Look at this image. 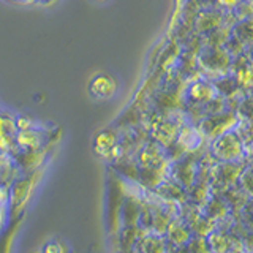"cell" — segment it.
<instances>
[{
	"mask_svg": "<svg viewBox=\"0 0 253 253\" xmlns=\"http://www.w3.org/2000/svg\"><path fill=\"white\" fill-rule=\"evenodd\" d=\"M228 213V208L226 206L215 200V201H211L209 206H208V217L212 218V220H218V218H225Z\"/></svg>",
	"mask_w": 253,
	"mask_h": 253,
	"instance_id": "obj_5",
	"label": "cell"
},
{
	"mask_svg": "<svg viewBox=\"0 0 253 253\" xmlns=\"http://www.w3.org/2000/svg\"><path fill=\"white\" fill-rule=\"evenodd\" d=\"M252 212H253V204H252Z\"/></svg>",
	"mask_w": 253,
	"mask_h": 253,
	"instance_id": "obj_13",
	"label": "cell"
},
{
	"mask_svg": "<svg viewBox=\"0 0 253 253\" xmlns=\"http://www.w3.org/2000/svg\"><path fill=\"white\" fill-rule=\"evenodd\" d=\"M188 253H211L208 241L201 236H198L196 239H190L188 241Z\"/></svg>",
	"mask_w": 253,
	"mask_h": 253,
	"instance_id": "obj_7",
	"label": "cell"
},
{
	"mask_svg": "<svg viewBox=\"0 0 253 253\" xmlns=\"http://www.w3.org/2000/svg\"><path fill=\"white\" fill-rule=\"evenodd\" d=\"M168 237L172 244L184 245L190 241V233L182 223H176V221H174V223L168 226Z\"/></svg>",
	"mask_w": 253,
	"mask_h": 253,
	"instance_id": "obj_4",
	"label": "cell"
},
{
	"mask_svg": "<svg viewBox=\"0 0 253 253\" xmlns=\"http://www.w3.org/2000/svg\"><path fill=\"white\" fill-rule=\"evenodd\" d=\"M208 244H209L211 252L213 253H228L229 249H231V241H229V237L221 231H212L208 236Z\"/></svg>",
	"mask_w": 253,
	"mask_h": 253,
	"instance_id": "obj_3",
	"label": "cell"
},
{
	"mask_svg": "<svg viewBox=\"0 0 253 253\" xmlns=\"http://www.w3.org/2000/svg\"><path fill=\"white\" fill-rule=\"evenodd\" d=\"M43 253H65V249H63V245L60 242L55 241V242L47 244Z\"/></svg>",
	"mask_w": 253,
	"mask_h": 253,
	"instance_id": "obj_9",
	"label": "cell"
},
{
	"mask_svg": "<svg viewBox=\"0 0 253 253\" xmlns=\"http://www.w3.org/2000/svg\"><path fill=\"white\" fill-rule=\"evenodd\" d=\"M242 0H218V5L223 8H229V10H234V8L239 5Z\"/></svg>",
	"mask_w": 253,
	"mask_h": 253,
	"instance_id": "obj_10",
	"label": "cell"
},
{
	"mask_svg": "<svg viewBox=\"0 0 253 253\" xmlns=\"http://www.w3.org/2000/svg\"><path fill=\"white\" fill-rule=\"evenodd\" d=\"M239 182L245 193L253 195V168H247L244 172H241Z\"/></svg>",
	"mask_w": 253,
	"mask_h": 253,
	"instance_id": "obj_8",
	"label": "cell"
},
{
	"mask_svg": "<svg viewBox=\"0 0 253 253\" xmlns=\"http://www.w3.org/2000/svg\"><path fill=\"white\" fill-rule=\"evenodd\" d=\"M141 249H142V253H165V244L162 239L150 237V239L142 241Z\"/></svg>",
	"mask_w": 253,
	"mask_h": 253,
	"instance_id": "obj_6",
	"label": "cell"
},
{
	"mask_svg": "<svg viewBox=\"0 0 253 253\" xmlns=\"http://www.w3.org/2000/svg\"><path fill=\"white\" fill-rule=\"evenodd\" d=\"M213 155L223 162H236L242 157V142L234 133H223L213 142Z\"/></svg>",
	"mask_w": 253,
	"mask_h": 253,
	"instance_id": "obj_1",
	"label": "cell"
},
{
	"mask_svg": "<svg viewBox=\"0 0 253 253\" xmlns=\"http://www.w3.org/2000/svg\"><path fill=\"white\" fill-rule=\"evenodd\" d=\"M117 89V84L109 75H98L92 79L90 92L98 98H109Z\"/></svg>",
	"mask_w": 253,
	"mask_h": 253,
	"instance_id": "obj_2",
	"label": "cell"
},
{
	"mask_svg": "<svg viewBox=\"0 0 253 253\" xmlns=\"http://www.w3.org/2000/svg\"><path fill=\"white\" fill-rule=\"evenodd\" d=\"M228 253H244V252H241L239 249H229V252Z\"/></svg>",
	"mask_w": 253,
	"mask_h": 253,
	"instance_id": "obj_12",
	"label": "cell"
},
{
	"mask_svg": "<svg viewBox=\"0 0 253 253\" xmlns=\"http://www.w3.org/2000/svg\"><path fill=\"white\" fill-rule=\"evenodd\" d=\"M247 250L250 253H253V236L250 237V241H247Z\"/></svg>",
	"mask_w": 253,
	"mask_h": 253,
	"instance_id": "obj_11",
	"label": "cell"
}]
</instances>
